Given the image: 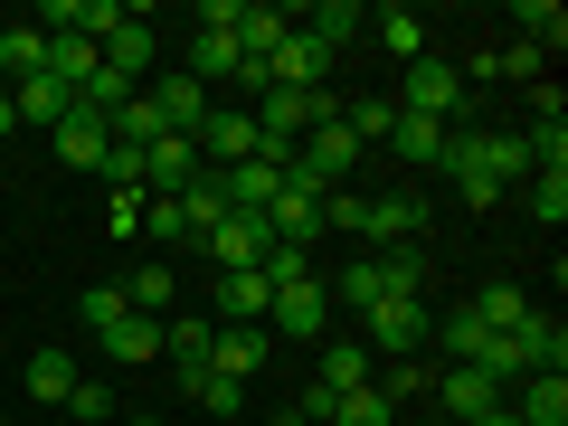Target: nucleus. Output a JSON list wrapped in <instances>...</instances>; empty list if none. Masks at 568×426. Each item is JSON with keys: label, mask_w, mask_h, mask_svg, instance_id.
<instances>
[{"label": "nucleus", "mask_w": 568, "mask_h": 426, "mask_svg": "<svg viewBox=\"0 0 568 426\" xmlns=\"http://www.w3.org/2000/svg\"><path fill=\"white\" fill-rule=\"evenodd\" d=\"M361 332H369V361H417V351H426V332H436V313H426L417 304V294H388V304H369L361 313Z\"/></svg>", "instance_id": "nucleus-1"}, {"label": "nucleus", "mask_w": 568, "mask_h": 426, "mask_svg": "<svg viewBox=\"0 0 568 426\" xmlns=\"http://www.w3.org/2000/svg\"><path fill=\"white\" fill-rule=\"evenodd\" d=\"M398 114H426V123H455L465 114V77H455V58H417L398 77Z\"/></svg>", "instance_id": "nucleus-2"}, {"label": "nucleus", "mask_w": 568, "mask_h": 426, "mask_svg": "<svg viewBox=\"0 0 568 426\" xmlns=\"http://www.w3.org/2000/svg\"><path fill=\"white\" fill-rule=\"evenodd\" d=\"M190 142H200V171H237V162H256V152H265L256 114H237V104H209V123Z\"/></svg>", "instance_id": "nucleus-3"}, {"label": "nucleus", "mask_w": 568, "mask_h": 426, "mask_svg": "<svg viewBox=\"0 0 568 426\" xmlns=\"http://www.w3.org/2000/svg\"><path fill=\"white\" fill-rule=\"evenodd\" d=\"M209 256H219V275L265 265V256H275V227H265V209H227V219L209 227Z\"/></svg>", "instance_id": "nucleus-4"}, {"label": "nucleus", "mask_w": 568, "mask_h": 426, "mask_svg": "<svg viewBox=\"0 0 568 426\" xmlns=\"http://www.w3.org/2000/svg\"><path fill=\"white\" fill-rule=\"evenodd\" d=\"M265 351H275V332H256V323H219V332H209V379H256V369H265Z\"/></svg>", "instance_id": "nucleus-5"}, {"label": "nucleus", "mask_w": 568, "mask_h": 426, "mask_svg": "<svg viewBox=\"0 0 568 426\" xmlns=\"http://www.w3.org/2000/svg\"><path fill=\"white\" fill-rule=\"evenodd\" d=\"M417 227H426V200H417V190H388V200H361V237L379 246V256H388V246H417Z\"/></svg>", "instance_id": "nucleus-6"}, {"label": "nucleus", "mask_w": 568, "mask_h": 426, "mask_svg": "<svg viewBox=\"0 0 568 426\" xmlns=\"http://www.w3.org/2000/svg\"><path fill=\"white\" fill-rule=\"evenodd\" d=\"M323 67H332V48L313 39V29H284V48L265 58V85H304V95H323Z\"/></svg>", "instance_id": "nucleus-7"}, {"label": "nucleus", "mask_w": 568, "mask_h": 426, "mask_svg": "<svg viewBox=\"0 0 568 426\" xmlns=\"http://www.w3.org/2000/svg\"><path fill=\"white\" fill-rule=\"evenodd\" d=\"M104 152H114V123L77 104V114L58 123V162H67V171H104Z\"/></svg>", "instance_id": "nucleus-8"}, {"label": "nucleus", "mask_w": 568, "mask_h": 426, "mask_svg": "<svg viewBox=\"0 0 568 426\" xmlns=\"http://www.w3.org/2000/svg\"><path fill=\"white\" fill-rule=\"evenodd\" d=\"M503 342L521 351V369H530V379H540V369H549V379H568V332L549 323V313H530V323H521V332H503Z\"/></svg>", "instance_id": "nucleus-9"}, {"label": "nucleus", "mask_w": 568, "mask_h": 426, "mask_svg": "<svg viewBox=\"0 0 568 426\" xmlns=\"http://www.w3.org/2000/svg\"><path fill=\"white\" fill-rule=\"evenodd\" d=\"M465 313H474L484 332H521V323H530L540 304H530L521 284H474V294H465Z\"/></svg>", "instance_id": "nucleus-10"}, {"label": "nucleus", "mask_w": 568, "mask_h": 426, "mask_svg": "<svg viewBox=\"0 0 568 426\" xmlns=\"http://www.w3.org/2000/svg\"><path fill=\"white\" fill-rule=\"evenodd\" d=\"M436 398H446L455 426H474V417H493V407H503V388H493L484 369H446V379H436Z\"/></svg>", "instance_id": "nucleus-11"}, {"label": "nucleus", "mask_w": 568, "mask_h": 426, "mask_svg": "<svg viewBox=\"0 0 568 426\" xmlns=\"http://www.w3.org/2000/svg\"><path fill=\"white\" fill-rule=\"evenodd\" d=\"M152 114H162V133H200V123H209V85L162 77V85H152Z\"/></svg>", "instance_id": "nucleus-12"}, {"label": "nucleus", "mask_w": 568, "mask_h": 426, "mask_svg": "<svg viewBox=\"0 0 568 426\" xmlns=\"http://www.w3.org/2000/svg\"><path fill=\"white\" fill-rule=\"evenodd\" d=\"M265 332H323V284H275V304H265Z\"/></svg>", "instance_id": "nucleus-13"}, {"label": "nucleus", "mask_w": 568, "mask_h": 426, "mask_svg": "<svg viewBox=\"0 0 568 426\" xmlns=\"http://www.w3.org/2000/svg\"><path fill=\"white\" fill-rule=\"evenodd\" d=\"M265 304H275V284H265L256 265H237V275H219V313H227V323H256V332H265Z\"/></svg>", "instance_id": "nucleus-14"}, {"label": "nucleus", "mask_w": 568, "mask_h": 426, "mask_svg": "<svg viewBox=\"0 0 568 426\" xmlns=\"http://www.w3.org/2000/svg\"><path fill=\"white\" fill-rule=\"evenodd\" d=\"M237 67H246V48L227 39V29H190V67H181L190 85H209V77H237Z\"/></svg>", "instance_id": "nucleus-15"}, {"label": "nucleus", "mask_w": 568, "mask_h": 426, "mask_svg": "<svg viewBox=\"0 0 568 426\" xmlns=\"http://www.w3.org/2000/svg\"><path fill=\"white\" fill-rule=\"evenodd\" d=\"M104 67L142 85V67H152V29H142V10H123V20L104 29Z\"/></svg>", "instance_id": "nucleus-16"}, {"label": "nucleus", "mask_w": 568, "mask_h": 426, "mask_svg": "<svg viewBox=\"0 0 568 426\" xmlns=\"http://www.w3.org/2000/svg\"><path fill=\"white\" fill-rule=\"evenodd\" d=\"M171 209H181V237H209V227L227 219V181H219V171H200V181H190Z\"/></svg>", "instance_id": "nucleus-17"}, {"label": "nucleus", "mask_w": 568, "mask_h": 426, "mask_svg": "<svg viewBox=\"0 0 568 426\" xmlns=\"http://www.w3.org/2000/svg\"><path fill=\"white\" fill-rule=\"evenodd\" d=\"M219 181H227V209H275L284 200V162H237Z\"/></svg>", "instance_id": "nucleus-18"}, {"label": "nucleus", "mask_w": 568, "mask_h": 426, "mask_svg": "<svg viewBox=\"0 0 568 426\" xmlns=\"http://www.w3.org/2000/svg\"><path fill=\"white\" fill-rule=\"evenodd\" d=\"M511 417H521V426H568V379H549V369L521 379V388H511Z\"/></svg>", "instance_id": "nucleus-19"}, {"label": "nucleus", "mask_w": 568, "mask_h": 426, "mask_svg": "<svg viewBox=\"0 0 568 426\" xmlns=\"http://www.w3.org/2000/svg\"><path fill=\"white\" fill-rule=\"evenodd\" d=\"M265 227H275V246H313V227H323V200H313V190H284V200L265 209Z\"/></svg>", "instance_id": "nucleus-20"}, {"label": "nucleus", "mask_w": 568, "mask_h": 426, "mask_svg": "<svg viewBox=\"0 0 568 426\" xmlns=\"http://www.w3.org/2000/svg\"><path fill=\"white\" fill-rule=\"evenodd\" d=\"M104 361H123V369H133V361H162V323H152V313H123V323L104 332Z\"/></svg>", "instance_id": "nucleus-21"}, {"label": "nucleus", "mask_w": 568, "mask_h": 426, "mask_svg": "<svg viewBox=\"0 0 568 426\" xmlns=\"http://www.w3.org/2000/svg\"><path fill=\"white\" fill-rule=\"evenodd\" d=\"M323 398H351V388H369V351L361 342H323Z\"/></svg>", "instance_id": "nucleus-22"}, {"label": "nucleus", "mask_w": 568, "mask_h": 426, "mask_svg": "<svg viewBox=\"0 0 568 426\" xmlns=\"http://www.w3.org/2000/svg\"><path fill=\"white\" fill-rule=\"evenodd\" d=\"M0 67H10V77H48V29H20V20H0Z\"/></svg>", "instance_id": "nucleus-23"}, {"label": "nucleus", "mask_w": 568, "mask_h": 426, "mask_svg": "<svg viewBox=\"0 0 568 426\" xmlns=\"http://www.w3.org/2000/svg\"><path fill=\"white\" fill-rule=\"evenodd\" d=\"M77 379H85V369L67 361V351H29V398H39V407H67Z\"/></svg>", "instance_id": "nucleus-24"}, {"label": "nucleus", "mask_w": 568, "mask_h": 426, "mask_svg": "<svg viewBox=\"0 0 568 426\" xmlns=\"http://www.w3.org/2000/svg\"><path fill=\"white\" fill-rule=\"evenodd\" d=\"M10 104H20V123H48V133H58V123L77 114V95H67L58 77H29V85H20V95H10Z\"/></svg>", "instance_id": "nucleus-25"}, {"label": "nucleus", "mask_w": 568, "mask_h": 426, "mask_svg": "<svg viewBox=\"0 0 568 426\" xmlns=\"http://www.w3.org/2000/svg\"><path fill=\"white\" fill-rule=\"evenodd\" d=\"M388 142H398V152H407L417 171H436V162H446V123H426V114H398V123H388Z\"/></svg>", "instance_id": "nucleus-26"}, {"label": "nucleus", "mask_w": 568, "mask_h": 426, "mask_svg": "<svg viewBox=\"0 0 568 426\" xmlns=\"http://www.w3.org/2000/svg\"><path fill=\"white\" fill-rule=\"evenodd\" d=\"M369 29H379V48H388L398 67H417V58H426V20H417V10H379Z\"/></svg>", "instance_id": "nucleus-27"}, {"label": "nucleus", "mask_w": 568, "mask_h": 426, "mask_svg": "<svg viewBox=\"0 0 568 426\" xmlns=\"http://www.w3.org/2000/svg\"><path fill=\"white\" fill-rule=\"evenodd\" d=\"M388 294H398V284H388V265H379V256H361V265H342V304H351V313H369V304H388Z\"/></svg>", "instance_id": "nucleus-28"}, {"label": "nucleus", "mask_w": 568, "mask_h": 426, "mask_svg": "<svg viewBox=\"0 0 568 426\" xmlns=\"http://www.w3.org/2000/svg\"><path fill=\"white\" fill-rule=\"evenodd\" d=\"M284 29H294L284 10H237V48H246V58H275V48H284Z\"/></svg>", "instance_id": "nucleus-29"}, {"label": "nucleus", "mask_w": 568, "mask_h": 426, "mask_svg": "<svg viewBox=\"0 0 568 426\" xmlns=\"http://www.w3.org/2000/svg\"><path fill=\"white\" fill-rule=\"evenodd\" d=\"M123 304L162 323V313H171V265H133V284H123Z\"/></svg>", "instance_id": "nucleus-30"}, {"label": "nucleus", "mask_w": 568, "mask_h": 426, "mask_svg": "<svg viewBox=\"0 0 568 426\" xmlns=\"http://www.w3.org/2000/svg\"><path fill=\"white\" fill-rule=\"evenodd\" d=\"M511 20H521V39H530V48H559V39H568V10H559V0H521Z\"/></svg>", "instance_id": "nucleus-31"}, {"label": "nucleus", "mask_w": 568, "mask_h": 426, "mask_svg": "<svg viewBox=\"0 0 568 426\" xmlns=\"http://www.w3.org/2000/svg\"><path fill=\"white\" fill-rule=\"evenodd\" d=\"M332 426H398V407L379 388H351V398H332Z\"/></svg>", "instance_id": "nucleus-32"}, {"label": "nucleus", "mask_w": 568, "mask_h": 426, "mask_svg": "<svg viewBox=\"0 0 568 426\" xmlns=\"http://www.w3.org/2000/svg\"><path fill=\"white\" fill-rule=\"evenodd\" d=\"M77 313H85V332L104 342V332H114V323H123L133 304H123V284H85V304H77Z\"/></svg>", "instance_id": "nucleus-33"}, {"label": "nucleus", "mask_w": 568, "mask_h": 426, "mask_svg": "<svg viewBox=\"0 0 568 426\" xmlns=\"http://www.w3.org/2000/svg\"><path fill=\"white\" fill-rule=\"evenodd\" d=\"M530 219H540V227L568 219V171H530Z\"/></svg>", "instance_id": "nucleus-34"}, {"label": "nucleus", "mask_w": 568, "mask_h": 426, "mask_svg": "<svg viewBox=\"0 0 568 426\" xmlns=\"http://www.w3.org/2000/svg\"><path fill=\"white\" fill-rule=\"evenodd\" d=\"M67 417L104 426V417H114V388H104V379H77V388H67Z\"/></svg>", "instance_id": "nucleus-35"}, {"label": "nucleus", "mask_w": 568, "mask_h": 426, "mask_svg": "<svg viewBox=\"0 0 568 426\" xmlns=\"http://www.w3.org/2000/svg\"><path fill=\"white\" fill-rule=\"evenodd\" d=\"M351 29H361V10H351V0H323V10H313V39H323V48H342Z\"/></svg>", "instance_id": "nucleus-36"}, {"label": "nucleus", "mask_w": 568, "mask_h": 426, "mask_svg": "<svg viewBox=\"0 0 568 426\" xmlns=\"http://www.w3.org/2000/svg\"><path fill=\"white\" fill-rule=\"evenodd\" d=\"M256 275H265V284H304V275H313V256H304V246H275Z\"/></svg>", "instance_id": "nucleus-37"}, {"label": "nucleus", "mask_w": 568, "mask_h": 426, "mask_svg": "<svg viewBox=\"0 0 568 426\" xmlns=\"http://www.w3.org/2000/svg\"><path fill=\"white\" fill-rule=\"evenodd\" d=\"M493 77H540V48H530V39H511V48H493Z\"/></svg>", "instance_id": "nucleus-38"}, {"label": "nucleus", "mask_w": 568, "mask_h": 426, "mask_svg": "<svg viewBox=\"0 0 568 426\" xmlns=\"http://www.w3.org/2000/svg\"><path fill=\"white\" fill-rule=\"evenodd\" d=\"M142 237H162V246H181V209H171V200H142Z\"/></svg>", "instance_id": "nucleus-39"}, {"label": "nucleus", "mask_w": 568, "mask_h": 426, "mask_svg": "<svg viewBox=\"0 0 568 426\" xmlns=\"http://www.w3.org/2000/svg\"><path fill=\"white\" fill-rule=\"evenodd\" d=\"M114 237H142V190H114Z\"/></svg>", "instance_id": "nucleus-40"}, {"label": "nucleus", "mask_w": 568, "mask_h": 426, "mask_svg": "<svg viewBox=\"0 0 568 426\" xmlns=\"http://www.w3.org/2000/svg\"><path fill=\"white\" fill-rule=\"evenodd\" d=\"M10 133H20V104H10V95H0V142H10Z\"/></svg>", "instance_id": "nucleus-41"}, {"label": "nucleus", "mask_w": 568, "mask_h": 426, "mask_svg": "<svg viewBox=\"0 0 568 426\" xmlns=\"http://www.w3.org/2000/svg\"><path fill=\"white\" fill-rule=\"evenodd\" d=\"M474 426H521V417H511V407H493V417H474Z\"/></svg>", "instance_id": "nucleus-42"}, {"label": "nucleus", "mask_w": 568, "mask_h": 426, "mask_svg": "<svg viewBox=\"0 0 568 426\" xmlns=\"http://www.w3.org/2000/svg\"><path fill=\"white\" fill-rule=\"evenodd\" d=\"M275 426H313V417H304V407H284V417H275Z\"/></svg>", "instance_id": "nucleus-43"}, {"label": "nucleus", "mask_w": 568, "mask_h": 426, "mask_svg": "<svg viewBox=\"0 0 568 426\" xmlns=\"http://www.w3.org/2000/svg\"><path fill=\"white\" fill-rule=\"evenodd\" d=\"M436 426H455V417H436Z\"/></svg>", "instance_id": "nucleus-44"}]
</instances>
